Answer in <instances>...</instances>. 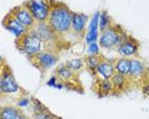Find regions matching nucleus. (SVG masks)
<instances>
[{
	"mask_svg": "<svg viewBox=\"0 0 149 119\" xmlns=\"http://www.w3.org/2000/svg\"><path fill=\"white\" fill-rule=\"evenodd\" d=\"M1 79H0V89L1 93L3 94H17L22 89L16 82L14 78L13 71L9 68V65L5 62L1 61Z\"/></svg>",
	"mask_w": 149,
	"mask_h": 119,
	"instance_id": "4",
	"label": "nucleus"
},
{
	"mask_svg": "<svg viewBox=\"0 0 149 119\" xmlns=\"http://www.w3.org/2000/svg\"><path fill=\"white\" fill-rule=\"evenodd\" d=\"M30 102H31V99H30L29 96H22V98L17 101L16 105H17L19 108H22V107H28V105L30 104Z\"/></svg>",
	"mask_w": 149,
	"mask_h": 119,
	"instance_id": "27",
	"label": "nucleus"
},
{
	"mask_svg": "<svg viewBox=\"0 0 149 119\" xmlns=\"http://www.w3.org/2000/svg\"><path fill=\"white\" fill-rule=\"evenodd\" d=\"M32 102H33L32 108H33V112H35V113H41V112L48 111L47 108H46L41 102H39L37 99H32Z\"/></svg>",
	"mask_w": 149,
	"mask_h": 119,
	"instance_id": "24",
	"label": "nucleus"
},
{
	"mask_svg": "<svg viewBox=\"0 0 149 119\" xmlns=\"http://www.w3.org/2000/svg\"><path fill=\"white\" fill-rule=\"evenodd\" d=\"M146 85H148L149 86V75H148V70H147V75H146Z\"/></svg>",
	"mask_w": 149,
	"mask_h": 119,
	"instance_id": "30",
	"label": "nucleus"
},
{
	"mask_svg": "<svg viewBox=\"0 0 149 119\" xmlns=\"http://www.w3.org/2000/svg\"><path fill=\"white\" fill-rule=\"evenodd\" d=\"M117 53L120 55V57H135L139 54V42L138 40L129 36V38L125 40L123 44H120L117 48Z\"/></svg>",
	"mask_w": 149,
	"mask_h": 119,
	"instance_id": "10",
	"label": "nucleus"
},
{
	"mask_svg": "<svg viewBox=\"0 0 149 119\" xmlns=\"http://www.w3.org/2000/svg\"><path fill=\"white\" fill-rule=\"evenodd\" d=\"M33 119H57V118L54 117L52 113H49L48 111H46V112H41V113H35Z\"/></svg>",
	"mask_w": 149,
	"mask_h": 119,
	"instance_id": "26",
	"label": "nucleus"
},
{
	"mask_svg": "<svg viewBox=\"0 0 149 119\" xmlns=\"http://www.w3.org/2000/svg\"><path fill=\"white\" fill-rule=\"evenodd\" d=\"M55 88H57V89H62V88H64V85H63L62 82H60V81H58V82L56 84Z\"/></svg>",
	"mask_w": 149,
	"mask_h": 119,
	"instance_id": "29",
	"label": "nucleus"
},
{
	"mask_svg": "<svg viewBox=\"0 0 149 119\" xmlns=\"http://www.w3.org/2000/svg\"><path fill=\"white\" fill-rule=\"evenodd\" d=\"M113 65H115L116 73H119V75H123V76H129L131 68V59L119 57V59L115 61Z\"/></svg>",
	"mask_w": 149,
	"mask_h": 119,
	"instance_id": "17",
	"label": "nucleus"
},
{
	"mask_svg": "<svg viewBox=\"0 0 149 119\" xmlns=\"http://www.w3.org/2000/svg\"><path fill=\"white\" fill-rule=\"evenodd\" d=\"M2 25H3V28H5L6 30H8L9 32L14 33V35L16 36V38L22 37L23 35H25V33H28V32L30 31V30L26 29L10 12L3 17V20H2Z\"/></svg>",
	"mask_w": 149,
	"mask_h": 119,
	"instance_id": "8",
	"label": "nucleus"
},
{
	"mask_svg": "<svg viewBox=\"0 0 149 119\" xmlns=\"http://www.w3.org/2000/svg\"><path fill=\"white\" fill-rule=\"evenodd\" d=\"M24 5L32 14L33 19L37 23L47 22L51 13V2L41 1V0H30L25 1Z\"/></svg>",
	"mask_w": 149,
	"mask_h": 119,
	"instance_id": "5",
	"label": "nucleus"
},
{
	"mask_svg": "<svg viewBox=\"0 0 149 119\" xmlns=\"http://www.w3.org/2000/svg\"><path fill=\"white\" fill-rule=\"evenodd\" d=\"M10 13H12L26 29H29V30L33 29L35 25H36V23H37L36 20L33 19L32 14L30 13V10L26 8V6H25L24 3L21 5V6L14 7V8L10 10Z\"/></svg>",
	"mask_w": 149,
	"mask_h": 119,
	"instance_id": "9",
	"label": "nucleus"
},
{
	"mask_svg": "<svg viewBox=\"0 0 149 119\" xmlns=\"http://www.w3.org/2000/svg\"><path fill=\"white\" fill-rule=\"evenodd\" d=\"M87 54L88 55H100V45L97 42H93V44L88 45Z\"/></svg>",
	"mask_w": 149,
	"mask_h": 119,
	"instance_id": "25",
	"label": "nucleus"
},
{
	"mask_svg": "<svg viewBox=\"0 0 149 119\" xmlns=\"http://www.w3.org/2000/svg\"><path fill=\"white\" fill-rule=\"evenodd\" d=\"M87 21L88 16L84 13H74L72 16V24H71V31L78 37H85V32L87 31Z\"/></svg>",
	"mask_w": 149,
	"mask_h": 119,
	"instance_id": "12",
	"label": "nucleus"
},
{
	"mask_svg": "<svg viewBox=\"0 0 149 119\" xmlns=\"http://www.w3.org/2000/svg\"><path fill=\"white\" fill-rule=\"evenodd\" d=\"M110 80H111L112 85H113V89H118L119 92H122L123 88L127 87L129 84L131 82L127 76H123V75H119V73H116V72H115V75L112 76V78Z\"/></svg>",
	"mask_w": 149,
	"mask_h": 119,
	"instance_id": "18",
	"label": "nucleus"
},
{
	"mask_svg": "<svg viewBox=\"0 0 149 119\" xmlns=\"http://www.w3.org/2000/svg\"><path fill=\"white\" fill-rule=\"evenodd\" d=\"M56 75H57V80L60 82H62L65 88L77 91V87H81V86H77V84H76V82L80 84V81L78 79V75L72 72L65 65L58 66L56 70Z\"/></svg>",
	"mask_w": 149,
	"mask_h": 119,
	"instance_id": "7",
	"label": "nucleus"
},
{
	"mask_svg": "<svg viewBox=\"0 0 149 119\" xmlns=\"http://www.w3.org/2000/svg\"><path fill=\"white\" fill-rule=\"evenodd\" d=\"M129 38V35L124 30L122 25L112 24L109 29L102 32L99 37V45L104 49L117 48L120 44H123Z\"/></svg>",
	"mask_w": 149,
	"mask_h": 119,
	"instance_id": "2",
	"label": "nucleus"
},
{
	"mask_svg": "<svg viewBox=\"0 0 149 119\" xmlns=\"http://www.w3.org/2000/svg\"><path fill=\"white\" fill-rule=\"evenodd\" d=\"M30 62L35 68L44 72L55 65L57 62V56L52 51H42L37 55L30 57Z\"/></svg>",
	"mask_w": 149,
	"mask_h": 119,
	"instance_id": "6",
	"label": "nucleus"
},
{
	"mask_svg": "<svg viewBox=\"0 0 149 119\" xmlns=\"http://www.w3.org/2000/svg\"><path fill=\"white\" fill-rule=\"evenodd\" d=\"M15 46L21 53L25 54L30 59V57L39 54L40 52H42L41 49H42L44 42L37 33H35L32 30H30L28 33L23 35L22 37L16 38Z\"/></svg>",
	"mask_w": 149,
	"mask_h": 119,
	"instance_id": "3",
	"label": "nucleus"
},
{
	"mask_svg": "<svg viewBox=\"0 0 149 119\" xmlns=\"http://www.w3.org/2000/svg\"><path fill=\"white\" fill-rule=\"evenodd\" d=\"M99 37H100V36H99V31H94V32H90V31H87V32H86V35H85V37H84V39H85V44L91 45V44H93V42H96Z\"/></svg>",
	"mask_w": 149,
	"mask_h": 119,
	"instance_id": "23",
	"label": "nucleus"
},
{
	"mask_svg": "<svg viewBox=\"0 0 149 119\" xmlns=\"http://www.w3.org/2000/svg\"><path fill=\"white\" fill-rule=\"evenodd\" d=\"M146 75H147V69L145 66V63L136 57L131 59V68L127 76L130 81H140L146 77Z\"/></svg>",
	"mask_w": 149,
	"mask_h": 119,
	"instance_id": "11",
	"label": "nucleus"
},
{
	"mask_svg": "<svg viewBox=\"0 0 149 119\" xmlns=\"http://www.w3.org/2000/svg\"><path fill=\"white\" fill-rule=\"evenodd\" d=\"M49 2H51V13L47 23L55 33V36L58 38L71 30L74 12H71V9L63 2H56V1H49Z\"/></svg>",
	"mask_w": 149,
	"mask_h": 119,
	"instance_id": "1",
	"label": "nucleus"
},
{
	"mask_svg": "<svg viewBox=\"0 0 149 119\" xmlns=\"http://www.w3.org/2000/svg\"><path fill=\"white\" fill-rule=\"evenodd\" d=\"M58 82V80H57V77L56 76H53V77H51L49 79L47 80V82H46V85L48 86V87H53V88H55L56 84Z\"/></svg>",
	"mask_w": 149,
	"mask_h": 119,
	"instance_id": "28",
	"label": "nucleus"
},
{
	"mask_svg": "<svg viewBox=\"0 0 149 119\" xmlns=\"http://www.w3.org/2000/svg\"><path fill=\"white\" fill-rule=\"evenodd\" d=\"M100 13L101 12H95L92 16V19L88 23L87 26V31L90 32H94V31H99V20H100ZM86 31V32H87Z\"/></svg>",
	"mask_w": 149,
	"mask_h": 119,
	"instance_id": "22",
	"label": "nucleus"
},
{
	"mask_svg": "<svg viewBox=\"0 0 149 119\" xmlns=\"http://www.w3.org/2000/svg\"><path fill=\"white\" fill-rule=\"evenodd\" d=\"M93 87L95 89V92H96V94L99 96H101V98L113 92V85H112L111 80L95 79Z\"/></svg>",
	"mask_w": 149,
	"mask_h": 119,
	"instance_id": "16",
	"label": "nucleus"
},
{
	"mask_svg": "<svg viewBox=\"0 0 149 119\" xmlns=\"http://www.w3.org/2000/svg\"><path fill=\"white\" fill-rule=\"evenodd\" d=\"M103 59H104V57L100 54V55H88L84 61H85V65H86V68L88 69V71H92L94 73L95 69L99 66V64H100Z\"/></svg>",
	"mask_w": 149,
	"mask_h": 119,
	"instance_id": "20",
	"label": "nucleus"
},
{
	"mask_svg": "<svg viewBox=\"0 0 149 119\" xmlns=\"http://www.w3.org/2000/svg\"><path fill=\"white\" fill-rule=\"evenodd\" d=\"M64 65L67 68H69L72 72L76 73V72H79L83 69V66L85 65V61L83 59H80V57H76V59H71L69 61H67Z\"/></svg>",
	"mask_w": 149,
	"mask_h": 119,
	"instance_id": "21",
	"label": "nucleus"
},
{
	"mask_svg": "<svg viewBox=\"0 0 149 119\" xmlns=\"http://www.w3.org/2000/svg\"><path fill=\"white\" fill-rule=\"evenodd\" d=\"M115 65H113V62L109 61V59H103L99 66L95 69L94 71V76L96 79H101V80H110L112 78V76L115 75Z\"/></svg>",
	"mask_w": 149,
	"mask_h": 119,
	"instance_id": "14",
	"label": "nucleus"
},
{
	"mask_svg": "<svg viewBox=\"0 0 149 119\" xmlns=\"http://www.w3.org/2000/svg\"><path fill=\"white\" fill-rule=\"evenodd\" d=\"M0 119H26L19 108L13 105H5L0 110Z\"/></svg>",
	"mask_w": 149,
	"mask_h": 119,
	"instance_id": "15",
	"label": "nucleus"
},
{
	"mask_svg": "<svg viewBox=\"0 0 149 119\" xmlns=\"http://www.w3.org/2000/svg\"><path fill=\"white\" fill-rule=\"evenodd\" d=\"M112 24V20L110 15L108 14L107 10H101L100 13V20H99V30L102 32H104L107 29H109Z\"/></svg>",
	"mask_w": 149,
	"mask_h": 119,
	"instance_id": "19",
	"label": "nucleus"
},
{
	"mask_svg": "<svg viewBox=\"0 0 149 119\" xmlns=\"http://www.w3.org/2000/svg\"><path fill=\"white\" fill-rule=\"evenodd\" d=\"M31 30L40 37V39L42 40L44 44H52L57 39V37L55 36V33L53 32V30L51 29V26L48 25L47 22L36 23L35 28Z\"/></svg>",
	"mask_w": 149,
	"mask_h": 119,
	"instance_id": "13",
	"label": "nucleus"
}]
</instances>
